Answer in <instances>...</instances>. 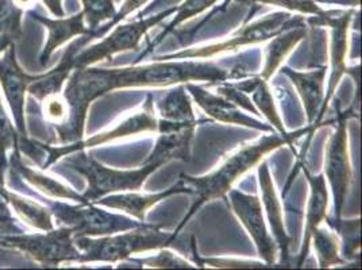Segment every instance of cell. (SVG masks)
<instances>
[{"label": "cell", "mask_w": 362, "mask_h": 270, "mask_svg": "<svg viewBox=\"0 0 362 270\" xmlns=\"http://www.w3.org/2000/svg\"><path fill=\"white\" fill-rule=\"evenodd\" d=\"M308 130L310 129H304L292 134H272L264 136L256 143H250L241 148L237 153L230 155L216 170H214L206 176L194 177L184 173L180 175L185 185L191 189V195H194V201L191 209L181 221L180 225H177V228L175 230V234L179 235L181 228L191 221V218L206 203L226 197L233 184L238 179H241V176H243L247 170H250L253 166L257 165L264 155L284 146L286 143H291L295 138L308 133Z\"/></svg>", "instance_id": "6da1fadb"}, {"label": "cell", "mask_w": 362, "mask_h": 270, "mask_svg": "<svg viewBox=\"0 0 362 270\" xmlns=\"http://www.w3.org/2000/svg\"><path fill=\"white\" fill-rule=\"evenodd\" d=\"M76 247L80 252L78 264L124 261L130 255L161 250L176 246L177 234L163 231L158 225L144 223L124 234L93 237H75Z\"/></svg>", "instance_id": "7a4b0ae2"}, {"label": "cell", "mask_w": 362, "mask_h": 270, "mask_svg": "<svg viewBox=\"0 0 362 270\" xmlns=\"http://www.w3.org/2000/svg\"><path fill=\"white\" fill-rule=\"evenodd\" d=\"M65 157L64 164L84 176L88 182L83 195L86 203H93L111 194L138 192L151 173L161 168L156 164H142L138 169H112L98 163L86 151H75Z\"/></svg>", "instance_id": "3957f363"}, {"label": "cell", "mask_w": 362, "mask_h": 270, "mask_svg": "<svg viewBox=\"0 0 362 270\" xmlns=\"http://www.w3.org/2000/svg\"><path fill=\"white\" fill-rule=\"evenodd\" d=\"M302 25H305V19L302 16H292L289 13H274V14L267 16L265 18L257 20L255 23L243 26L240 30L231 34L223 42L203 46V47L185 49L180 53L156 57V61L211 59L218 54L238 50L243 46L267 42L273 37H277L279 34H281L284 31L293 29L296 26H302Z\"/></svg>", "instance_id": "277c9868"}, {"label": "cell", "mask_w": 362, "mask_h": 270, "mask_svg": "<svg viewBox=\"0 0 362 270\" xmlns=\"http://www.w3.org/2000/svg\"><path fill=\"white\" fill-rule=\"evenodd\" d=\"M0 246L16 249L44 268H57L62 262H78L80 252L74 242V230L66 225L35 234H3Z\"/></svg>", "instance_id": "5b68a950"}, {"label": "cell", "mask_w": 362, "mask_h": 270, "mask_svg": "<svg viewBox=\"0 0 362 270\" xmlns=\"http://www.w3.org/2000/svg\"><path fill=\"white\" fill-rule=\"evenodd\" d=\"M50 211L61 225L71 227L75 237H103L133 230L145 222H134L132 218L98 209L92 203L71 206L62 201H52Z\"/></svg>", "instance_id": "8992f818"}, {"label": "cell", "mask_w": 362, "mask_h": 270, "mask_svg": "<svg viewBox=\"0 0 362 270\" xmlns=\"http://www.w3.org/2000/svg\"><path fill=\"white\" fill-rule=\"evenodd\" d=\"M337 108V127L325 148V176L329 180L334 197V221H338L342 216V209L353 179L346 126V119L351 112L349 110L346 112H341L338 105Z\"/></svg>", "instance_id": "52a82bcc"}, {"label": "cell", "mask_w": 362, "mask_h": 270, "mask_svg": "<svg viewBox=\"0 0 362 270\" xmlns=\"http://www.w3.org/2000/svg\"><path fill=\"white\" fill-rule=\"evenodd\" d=\"M177 7H170L163 13L149 16L146 19H139L126 25H119L107 38L96 45L81 49L74 59L76 68H87L99 61L106 60L127 50H136L141 40L146 33L161 23L168 16H173Z\"/></svg>", "instance_id": "ba28073f"}, {"label": "cell", "mask_w": 362, "mask_h": 270, "mask_svg": "<svg viewBox=\"0 0 362 270\" xmlns=\"http://www.w3.org/2000/svg\"><path fill=\"white\" fill-rule=\"evenodd\" d=\"M157 131V119L154 117V100L153 95L149 93L146 102L142 105V110L134 114L133 117L123 120L117 127L112 130L102 133V134L93 135L86 141H78L75 143L61 145V146H47L45 145L46 160L41 169H47L49 166L57 163L60 158L72 154L75 151H87L93 146H99L107 143L114 139L124 138L129 135L141 134V133H153Z\"/></svg>", "instance_id": "9c48e42d"}, {"label": "cell", "mask_w": 362, "mask_h": 270, "mask_svg": "<svg viewBox=\"0 0 362 270\" xmlns=\"http://www.w3.org/2000/svg\"><path fill=\"white\" fill-rule=\"evenodd\" d=\"M228 194L231 207L255 242L258 254L269 268H276L279 247L268 231L261 200L257 196L246 195L233 188Z\"/></svg>", "instance_id": "30bf717a"}, {"label": "cell", "mask_w": 362, "mask_h": 270, "mask_svg": "<svg viewBox=\"0 0 362 270\" xmlns=\"http://www.w3.org/2000/svg\"><path fill=\"white\" fill-rule=\"evenodd\" d=\"M37 76H29L22 71L16 60V44H11L0 57V86L4 93L6 102L13 114L16 130L21 136H26L25 120V102L28 88Z\"/></svg>", "instance_id": "8fae6325"}, {"label": "cell", "mask_w": 362, "mask_h": 270, "mask_svg": "<svg viewBox=\"0 0 362 270\" xmlns=\"http://www.w3.org/2000/svg\"><path fill=\"white\" fill-rule=\"evenodd\" d=\"M195 122H172L157 120V131H160L158 139L144 164H156L163 166L175 161H189L191 143L197 130Z\"/></svg>", "instance_id": "7c38bea8"}, {"label": "cell", "mask_w": 362, "mask_h": 270, "mask_svg": "<svg viewBox=\"0 0 362 270\" xmlns=\"http://www.w3.org/2000/svg\"><path fill=\"white\" fill-rule=\"evenodd\" d=\"M337 14V13H335ZM334 16V14H332ZM326 16V18H310L308 22H315L317 26H329L332 29V75L327 86V95L323 99V105L320 107V111L317 114L315 123L319 124L320 120L325 118L329 103L334 98L335 90L345 74H350V69L346 66L347 45H349V26L350 20L354 16V10L347 11L342 16ZM315 124V129H317Z\"/></svg>", "instance_id": "4fadbf2b"}, {"label": "cell", "mask_w": 362, "mask_h": 270, "mask_svg": "<svg viewBox=\"0 0 362 270\" xmlns=\"http://www.w3.org/2000/svg\"><path fill=\"white\" fill-rule=\"evenodd\" d=\"M258 181H259V188H261V194H262L264 210L267 212L268 222L271 227L272 237H273V240H276L279 252H280L279 266L280 268L293 266L291 262V254H289L291 238L288 237L286 227H284L281 203L276 195L274 184L272 180L271 170H269L268 163H265V161L258 166Z\"/></svg>", "instance_id": "5bb4252c"}, {"label": "cell", "mask_w": 362, "mask_h": 270, "mask_svg": "<svg viewBox=\"0 0 362 270\" xmlns=\"http://www.w3.org/2000/svg\"><path fill=\"white\" fill-rule=\"evenodd\" d=\"M185 90L191 93V96L195 99L197 105L214 119L222 123H231V124H240L246 127H253L261 131L272 133L273 129L269 126H265L262 122L252 119L250 117L242 114L238 105H234L226 98H219L204 90L200 86H195L192 83L185 84Z\"/></svg>", "instance_id": "9a60e30c"}, {"label": "cell", "mask_w": 362, "mask_h": 270, "mask_svg": "<svg viewBox=\"0 0 362 270\" xmlns=\"http://www.w3.org/2000/svg\"><path fill=\"white\" fill-rule=\"evenodd\" d=\"M179 194L191 195V189L185 185V182L181 177L173 187H170L169 189H165L164 192H160V194H154V195H139L136 192L111 194V195L98 199L92 204L112 209V210L123 211V212L129 213L130 216L136 218V221L145 222L146 212L151 210L153 206H156L161 200H165L166 197L179 195Z\"/></svg>", "instance_id": "2e32d148"}, {"label": "cell", "mask_w": 362, "mask_h": 270, "mask_svg": "<svg viewBox=\"0 0 362 270\" xmlns=\"http://www.w3.org/2000/svg\"><path fill=\"white\" fill-rule=\"evenodd\" d=\"M305 179L311 187V196L308 200V206L305 211V225H304V238H303L302 249L298 255V259L293 262V266L302 268L307 257L310 254V245L313 233L327 218V206H329V192L325 175L313 176L308 170L304 169Z\"/></svg>", "instance_id": "e0dca14e"}, {"label": "cell", "mask_w": 362, "mask_h": 270, "mask_svg": "<svg viewBox=\"0 0 362 270\" xmlns=\"http://www.w3.org/2000/svg\"><path fill=\"white\" fill-rule=\"evenodd\" d=\"M33 19L42 23L49 31L45 46L40 56V64L42 66H46V64L49 62L56 49H59L60 46L66 44L68 41H71L75 37L90 34V28H87L84 23L86 18H84L83 10L78 14L69 16V18L62 16V18L52 19V18L40 16V14H33Z\"/></svg>", "instance_id": "ac0fdd59"}, {"label": "cell", "mask_w": 362, "mask_h": 270, "mask_svg": "<svg viewBox=\"0 0 362 270\" xmlns=\"http://www.w3.org/2000/svg\"><path fill=\"white\" fill-rule=\"evenodd\" d=\"M327 74V68L322 66L310 72H298L291 68H281V75H286L291 78L292 84L296 87L299 96L302 98L303 105L307 114L308 124L314 127V123L323 105L325 99V78Z\"/></svg>", "instance_id": "d6986e66"}, {"label": "cell", "mask_w": 362, "mask_h": 270, "mask_svg": "<svg viewBox=\"0 0 362 270\" xmlns=\"http://www.w3.org/2000/svg\"><path fill=\"white\" fill-rule=\"evenodd\" d=\"M8 165H11L10 166L11 170H14L16 175H19L23 180L28 181L34 188H37V191L42 192L45 196L87 204L83 195H78L72 188L61 184L60 181L54 180L41 172H37L34 169H30L29 166L25 165L22 163L19 149L11 151V155L8 158Z\"/></svg>", "instance_id": "ffe728a7"}, {"label": "cell", "mask_w": 362, "mask_h": 270, "mask_svg": "<svg viewBox=\"0 0 362 270\" xmlns=\"http://www.w3.org/2000/svg\"><path fill=\"white\" fill-rule=\"evenodd\" d=\"M305 35L307 26L302 25L279 34L277 38H273L265 47V65L259 77L268 81L277 71V68H280V65L287 59L288 54L296 47L303 38H305Z\"/></svg>", "instance_id": "44dd1931"}, {"label": "cell", "mask_w": 362, "mask_h": 270, "mask_svg": "<svg viewBox=\"0 0 362 270\" xmlns=\"http://www.w3.org/2000/svg\"><path fill=\"white\" fill-rule=\"evenodd\" d=\"M1 194L8 201V204L13 206L16 215L33 228H37L40 231H49L54 228L53 223V213L50 209L45 206H41L35 201H33L28 197L16 195L10 191H7L4 187L0 188Z\"/></svg>", "instance_id": "7402d4cb"}, {"label": "cell", "mask_w": 362, "mask_h": 270, "mask_svg": "<svg viewBox=\"0 0 362 270\" xmlns=\"http://www.w3.org/2000/svg\"><path fill=\"white\" fill-rule=\"evenodd\" d=\"M161 119L172 122H195L197 117L192 102L187 93L185 86L179 84L175 90H168L164 98L157 102Z\"/></svg>", "instance_id": "603a6c76"}, {"label": "cell", "mask_w": 362, "mask_h": 270, "mask_svg": "<svg viewBox=\"0 0 362 270\" xmlns=\"http://www.w3.org/2000/svg\"><path fill=\"white\" fill-rule=\"evenodd\" d=\"M311 240H314L317 264L320 268H330L332 265L345 264V261L339 258L341 242L335 231L317 227L315 231L313 233Z\"/></svg>", "instance_id": "cb8c5ba5"}, {"label": "cell", "mask_w": 362, "mask_h": 270, "mask_svg": "<svg viewBox=\"0 0 362 270\" xmlns=\"http://www.w3.org/2000/svg\"><path fill=\"white\" fill-rule=\"evenodd\" d=\"M327 225L332 227L337 233V235H341L344 250L342 255L346 259H358L360 258V249H361V234H360V219L353 221H330L326 218L325 221Z\"/></svg>", "instance_id": "d4e9b609"}, {"label": "cell", "mask_w": 362, "mask_h": 270, "mask_svg": "<svg viewBox=\"0 0 362 270\" xmlns=\"http://www.w3.org/2000/svg\"><path fill=\"white\" fill-rule=\"evenodd\" d=\"M19 133L16 124L0 103V188L4 184V172L8 168V153L19 149Z\"/></svg>", "instance_id": "484cf974"}, {"label": "cell", "mask_w": 362, "mask_h": 270, "mask_svg": "<svg viewBox=\"0 0 362 270\" xmlns=\"http://www.w3.org/2000/svg\"><path fill=\"white\" fill-rule=\"evenodd\" d=\"M250 93H253V96H252L253 103L257 105L258 111L262 112L261 115H264L267 119L269 120V123L280 134L288 135L287 130L284 127V123H283L280 115L276 111L274 102H273V95H272L271 90L267 84V80L259 77L255 90H252Z\"/></svg>", "instance_id": "4316f807"}, {"label": "cell", "mask_w": 362, "mask_h": 270, "mask_svg": "<svg viewBox=\"0 0 362 270\" xmlns=\"http://www.w3.org/2000/svg\"><path fill=\"white\" fill-rule=\"evenodd\" d=\"M219 0H184V3L177 7V10L175 13V18L172 19V22L156 38V41H153L151 46L158 45L164 40L165 35H168L169 33H172L176 28H179L181 23H184V22L192 19L194 16L204 13L206 10H209L210 7H212Z\"/></svg>", "instance_id": "83f0119b"}, {"label": "cell", "mask_w": 362, "mask_h": 270, "mask_svg": "<svg viewBox=\"0 0 362 270\" xmlns=\"http://www.w3.org/2000/svg\"><path fill=\"white\" fill-rule=\"evenodd\" d=\"M23 11L16 0H0V33L8 35L13 41L18 40L22 34Z\"/></svg>", "instance_id": "f1b7e54d"}, {"label": "cell", "mask_w": 362, "mask_h": 270, "mask_svg": "<svg viewBox=\"0 0 362 270\" xmlns=\"http://www.w3.org/2000/svg\"><path fill=\"white\" fill-rule=\"evenodd\" d=\"M83 4L84 18L88 23L90 30L99 28L100 23L111 20L117 14L114 0H80Z\"/></svg>", "instance_id": "f546056e"}, {"label": "cell", "mask_w": 362, "mask_h": 270, "mask_svg": "<svg viewBox=\"0 0 362 270\" xmlns=\"http://www.w3.org/2000/svg\"><path fill=\"white\" fill-rule=\"evenodd\" d=\"M253 3H261V4H273L283 8H287L291 11H299L302 14H311L317 18H326L335 13H327L323 11L317 4L315 0H250Z\"/></svg>", "instance_id": "4dcf8cb0"}, {"label": "cell", "mask_w": 362, "mask_h": 270, "mask_svg": "<svg viewBox=\"0 0 362 270\" xmlns=\"http://www.w3.org/2000/svg\"><path fill=\"white\" fill-rule=\"evenodd\" d=\"M136 262L146 265L149 268H166V269H192L194 268L185 259H182L180 257L173 254L172 252L166 250V247L165 249H161L160 254L156 255V257L136 259Z\"/></svg>", "instance_id": "1f68e13d"}, {"label": "cell", "mask_w": 362, "mask_h": 270, "mask_svg": "<svg viewBox=\"0 0 362 270\" xmlns=\"http://www.w3.org/2000/svg\"><path fill=\"white\" fill-rule=\"evenodd\" d=\"M41 103H42L44 117L49 123H52L54 126H59L66 120L68 105H66L62 95L56 93V95L47 96Z\"/></svg>", "instance_id": "d6a6232c"}, {"label": "cell", "mask_w": 362, "mask_h": 270, "mask_svg": "<svg viewBox=\"0 0 362 270\" xmlns=\"http://www.w3.org/2000/svg\"><path fill=\"white\" fill-rule=\"evenodd\" d=\"M148 1H149V0H124L123 4H122L121 10L117 11L115 16H114L111 20H108V23H106V25L102 26V28H98V29L92 30L93 40H95V38H99V37H103L107 31H110V29H112L115 25H118L122 19H124L126 16H130L132 13L136 11L139 7L145 6Z\"/></svg>", "instance_id": "836d02e7"}, {"label": "cell", "mask_w": 362, "mask_h": 270, "mask_svg": "<svg viewBox=\"0 0 362 270\" xmlns=\"http://www.w3.org/2000/svg\"><path fill=\"white\" fill-rule=\"evenodd\" d=\"M216 92H218L219 95H222L223 98L228 99L230 102H233L234 105L245 108L246 111L255 114L257 117H261V114H259V111L257 110L256 105L252 103V99H249V98L245 95V92H242V90H238V88H235L233 84L221 86V87L216 88Z\"/></svg>", "instance_id": "e575fe53"}, {"label": "cell", "mask_w": 362, "mask_h": 270, "mask_svg": "<svg viewBox=\"0 0 362 270\" xmlns=\"http://www.w3.org/2000/svg\"><path fill=\"white\" fill-rule=\"evenodd\" d=\"M22 233L21 228L16 225V219L13 216H4L0 213V235L3 234H18Z\"/></svg>", "instance_id": "d590c367"}, {"label": "cell", "mask_w": 362, "mask_h": 270, "mask_svg": "<svg viewBox=\"0 0 362 270\" xmlns=\"http://www.w3.org/2000/svg\"><path fill=\"white\" fill-rule=\"evenodd\" d=\"M44 4L50 11V14L56 18H62L65 16V10L62 7V0H42Z\"/></svg>", "instance_id": "8d00e7d4"}, {"label": "cell", "mask_w": 362, "mask_h": 270, "mask_svg": "<svg viewBox=\"0 0 362 270\" xmlns=\"http://www.w3.org/2000/svg\"><path fill=\"white\" fill-rule=\"evenodd\" d=\"M11 44H14V41L8 35L0 33V56L6 52V49L11 45Z\"/></svg>", "instance_id": "74e56055"}, {"label": "cell", "mask_w": 362, "mask_h": 270, "mask_svg": "<svg viewBox=\"0 0 362 270\" xmlns=\"http://www.w3.org/2000/svg\"><path fill=\"white\" fill-rule=\"evenodd\" d=\"M16 4L21 7V8H28V7H31V4L34 3V0H16Z\"/></svg>", "instance_id": "f35d334b"}]
</instances>
